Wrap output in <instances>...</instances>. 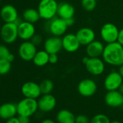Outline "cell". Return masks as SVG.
I'll return each mask as SVG.
<instances>
[{
  "instance_id": "obj_7",
  "label": "cell",
  "mask_w": 123,
  "mask_h": 123,
  "mask_svg": "<svg viewBox=\"0 0 123 123\" xmlns=\"http://www.w3.org/2000/svg\"><path fill=\"white\" fill-rule=\"evenodd\" d=\"M105 62L100 57H88L84 64L88 73L94 76H98L104 73L105 70Z\"/></svg>"
},
{
  "instance_id": "obj_22",
  "label": "cell",
  "mask_w": 123,
  "mask_h": 123,
  "mask_svg": "<svg viewBox=\"0 0 123 123\" xmlns=\"http://www.w3.org/2000/svg\"><path fill=\"white\" fill-rule=\"evenodd\" d=\"M76 116L71 111L62 109L56 114V121L57 123H75Z\"/></svg>"
},
{
  "instance_id": "obj_15",
  "label": "cell",
  "mask_w": 123,
  "mask_h": 123,
  "mask_svg": "<svg viewBox=\"0 0 123 123\" xmlns=\"http://www.w3.org/2000/svg\"><path fill=\"white\" fill-rule=\"evenodd\" d=\"M18 37L23 41H30L36 34V28L33 23L22 21L18 25Z\"/></svg>"
},
{
  "instance_id": "obj_39",
  "label": "cell",
  "mask_w": 123,
  "mask_h": 123,
  "mask_svg": "<svg viewBox=\"0 0 123 123\" xmlns=\"http://www.w3.org/2000/svg\"><path fill=\"white\" fill-rule=\"evenodd\" d=\"M119 73V74L122 75V77L123 78V65H122L121 66H119V71H118Z\"/></svg>"
},
{
  "instance_id": "obj_28",
  "label": "cell",
  "mask_w": 123,
  "mask_h": 123,
  "mask_svg": "<svg viewBox=\"0 0 123 123\" xmlns=\"http://www.w3.org/2000/svg\"><path fill=\"white\" fill-rule=\"evenodd\" d=\"M96 0H81L82 7L88 12L94 10L96 7Z\"/></svg>"
},
{
  "instance_id": "obj_11",
  "label": "cell",
  "mask_w": 123,
  "mask_h": 123,
  "mask_svg": "<svg viewBox=\"0 0 123 123\" xmlns=\"http://www.w3.org/2000/svg\"><path fill=\"white\" fill-rule=\"evenodd\" d=\"M122 83L123 78L119 73L117 71H111L104 78V87L107 91H115L119 89Z\"/></svg>"
},
{
  "instance_id": "obj_12",
  "label": "cell",
  "mask_w": 123,
  "mask_h": 123,
  "mask_svg": "<svg viewBox=\"0 0 123 123\" xmlns=\"http://www.w3.org/2000/svg\"><path fill=\"white\" fill-rule=\"evenodd\" d=\"M21 93L24 97L38 99L41 95L40 86L33 81H28L23 83L21 87Z\"/></svg>"
},
{
  "instance_id": "obj_14",
  "label": "cell",
  "mask_w": 123,
  "mask_h": 123,
  "mask_svg": "<svg viewBox=\"0 0 123 123\" xmlns=\"http://www.w3.org/2000/svg\"><path fill=\"white\" fill-rule=\"evenodd\" d=\"M43 48L46 51L50 54H58L62 49V41L59 36H50L43 43Z\"/></svg>"
},
{
  "instance_id": "obj_9",
  "label": "cell",
  "mask_w": 123,
  "mask_h": 123,
  "mask_svg": "<svg viewBox=\"0 0 123 123\" xmlns=\"http://www.w3.org/2000/svg\"><path fill=\"white\" fill-rule=\"evenodd\" d=\"M37 52V48L31 41H25L18 48V54L21 59L29 62L32 61Z\"/></svg>"
},
{
  "instance_id": "obj_6",
  "label": "cell",
  "mask_w": 123,
  "mask_h": 123,
  "mask_svg": "<svg viewBox=\"0 0 123 123\" xmlns=\"http://www.w3.org/2000/svg\"><path fill=\"white\" fill-rule=\"evenodd\" d=\"M119 28L111 23H107L102 25L100 30V36L103 41L106 43H110L117 41Z\"/></svg>"
},
{
  "instance_id": "obj_18",
  "label": "cell",
  "mask_w": 123,
  "mask_h": 123,
  "mask_svg": "<svg viewBox=\"0 0 123 123\" xmlns=\"http://www.w3.org/2000/svg\"><path fill=\"white\" fill-rule=\"evenodd\" d=\"M0 17L4 23H15L19 18L17 9L11 5H6L2 7Z\"/></svg>"
},
{
  "instance_id": "obj_8",
  "label": "cell",
  "mask_w": 123,
  "mask_h": 123,
  "mask_svg": "<svg viewBox=\"0 0 123 123\" xmlns=\"http://www.w3.org/2000/svg\"><path fill=\"white\" fill-rule=\"evenodd\" d=\"M78 92L83 97H91L97 91L96 83L91 78H85L80 80L78 85Z\"/></svg>"
},
{
  "instance_id": "obj_23",
  "label": "cell",
  "mask_w": 123,
  "mask_h": 123,
  "mask_svg": "<svg viewBox=\"0 0 123 123\" xmlns=\"http://www.w3.org/2000/svg\"><path fill=\"white\" fill-rule=\"evenodd\" d=\"M33 64L37 67H43L49 63V54L43 50L37 51L33 59Z\"/></svg>"
},
{
  "instance_id": "obj_16",
  "label": "cell",
  "mask_w": 123,
  "mask_h": 123,
  "mask_svg": "<svg viewBox=\"0 0 123 123\" xmlns=\"http://www.w3.org/2000/svg\"><path fill=\"white\" fill-rule=\"evenodd\" d=\"M106 104L111 108H118L123 105V95L118 91H109L104 96Z\"/></svg>"
},
{
  "instance_id": "obj_35",
  "label": "cell",
  "mask_w": 123,
  "mask_h": 123,
  "mask_svg": "<svg viewBox=\"0 0 123 123\" xmlns=\"http://www.w3.org/2000/svg\"><path fill=\"white\" fill-rule=\"evenodd\" d=\"M5 123H20L18 119V117H14L12 118H10L7 120H6Z\"/></svg>"
},
{
  "instance_id": "obj_38",
  "label": "cell",
  "mask_w": 123,
  "mask_h": 123,
  "mask_svg": "<svg viewBox=\"0 0 123 123\" xmlns=\"http://www.w3.org/2000/svg\"><path fill=\"white\" fill-rule=\"evenodd\" d=\"M7 59L9 62H12L15 60V56H14V54H12V53H10V55L8 56V57L7 58Z\"/></svg>"
},
{
  "instance_id": "obj_24",
  "label": "cell",
  "mask_w": 123,
  "mask_h": 123,
  "mask_svg": "<svg viewBox=\"0 0 123 123\" xmlns=\"http://www.w3.org/2000/svg\"><path fill=\"white\" fill-rule=\"evenodd\" d=\"M23 20L34 24L41 19V16L38 10L33 8H28L23 12Z\"/></svg>"
},
{
  "instance_id": "obj_36",
  "label": "cell",
  "mask_w": 123,
  "mask_h": 123,
  "mask_svg": "<svg viewBox=\"0 0 123 123\" xmlns=\"http://www.w3.org/2000/svg\"><path fill=\"white\" fill-rule=\"evenodd\" d=\"M66 23H67V25L68 27H70V26H73L74 24H75V18H70V19H68L65 20Z\"/></svg>"
},
{
  "instance_id": "obj_44",
  "label": "cell",
  "mask_w": 123,
  "mask_h": 123,
  "mask_svg": "<svg viewBox=\"0 0 123 123\" xmlns=\"http://www.w3.org/2000/svg\"><path fill=\"white\" fill-rule=\"evenodd\" d=\"M1 1H2V0H0V2H1Z\"/></svg>"
},
{
  "instance_id": "obj_30",
  "label": "cell",
  "mask_w": 123,
  "mask_h": 123,
  "mask_svg": "<svg viewBox=\"0 0 123 123\" xmlns=\"http://www.w3.org/2000/svg\"><path fill=\"white\" fill-rule=\"evenodd\" d=\"M91 119L85 114H78L75 118V123H90Z\"/></svg>"
},
{
  "instance_id": "obj_4",
  "label": "cell",
  "mask_w": 123,
  "mask_h": 123,
  "mask_svg": "<svg viewBox=\"0 0 123 123\" xmlns=\"http://www.w3.org/2000/svg\"><path fill=\"white\" fill-rule=\"evenodd\" d=\"M68 28L65 20L62 19L59 17H55L53 19L48 20L46 25V31L54 36H63Z\"/></svg>"
},
{
  "instance_id": "obj_21",
  "label": "cell",
  "mask_w": 123,
  "mask_h": 123,
  "mask_svg": "<svg viewBox=\"0 0 123 123\" xmlns=\"http://www.w3.org/2000/svg\"><path fill=\"white\" fill-rule=\"evenodd\" d=\"M75 9L73 5L68 2H61L59 4L57 10V16L63 20H68L74 18Z\"/></svg>"
},
{
  "instance_id": "obj_3",
  "label": "cell",
  "mask_w": 123,
  "mask_h": 123,
  "mask_svg": "<svg viewBox=\"0 0 123 123\" xmlns=\"http://www.w3.org/2000/svg\"><path fill=\"white\" fill-rule=\"evenodd\" d=\"M18 115L32 117L38 110V101L35 98L24 97L17 104Z\"/></svg>"
},
{
  "instance_id": "obj_25",
  "label": "cell",
  "mask_w": 123,
  "mask_h": 123,
  "mask_svg": "<svg viewBox=\"0 0 123 123\" xmlns=\"http://www.w3.org/2000/svg\"><path fill=\"white\" fill-rule=\"evenodd\" d=\"M40 88L42 94H49L51 93L54 90V83L50 79H44L40 83Z\"/></svg>"
},
{
  "instance_id": "obj_33",
  "label": "cell",
  "mask_w": 123,
  "mask_h": 123,
  "mask_svg": "<svg viewBox=\"0 0 123 123\" xmlns=\"http://www.w3.org/2000/svg\"><path fill=\"white\" fill-rule=\"evenodd\" d=\"M18 119L20 123H30L31 117L27 116H18Z\"/></svg>"
},
{
  "instance_id": "obj_13",
  "label": "cell",
  "mask_w": 123,
  "mask_h": 123,
  "mask_svg": "<svg viewBox=\"0 0 123 123\" xmlns=\"http://www.w3.org/2000/svg\"><path fill=\"white\" fill-rule=\"evenodd\" d=\"M62 41L63 49L70 53L77 51L81 46L76 35L74 33L65 34L62 38Z\"/></svg>"
},
{
  "instance_id": "obj_42",
  "label": "cell",
  "mask_w": 123,
  "mask_h": 123,
  "mask_svg": "<svg viewBox=\"0 0 123 123\" xmlns=\"http://www.w3.org/2000/svg\"><path fill=\"white\" fill-rule=\"evenodd\" d=\"M0 123H2V119L0 118Z\"/></svg>"
},
{
  "instance_id": "obj_1",
  "label": "cell",
  "mask_w": 123,
  "mask_h": 123,
  "mask_svg": "<svg viewBox=\"0 0 123 123\" xmlns=\"http://www.w3.org/2000/svg\"><path fill=\"white\" fill-rule=\"evenodd\" d=\"M101 57L107 65L114 67L121 66L123 65V45L117 41L106 43Z\"/></svg>"
},
{
  "instance_id": "obj_41",
  "label": "cell",
  "mask_w": 123,
  "mask_h": 123,
  "mask_svg": "<svg viewBox=\"0 0 123 123\" xmlns=\"http://www.w3.org/2000/svg\"><path fill=\"white\" fill-rule=\"evenodd\" d=\"M111 123H122V122H119V121L114 120V121H112V122H111Z\"/></svg>"
},
{
  "instance_id": "obj_32",
  "label": "cell",
  "mask_w": 123,
  "mask_h": 123,
  "mask_svg": "<svg viewBox=\"0 0 123 123\" xmlns=\"http://www.w3.org/2000/svg\"><path fill=\"white\" fill-rule=\"evenodd\" d=\"M59 60L58 54H49V63L54 65L56 64Z\"/></svg>"
},
{
  "instance_id": "obj_27",
  "label": "cell",
  "mask_w": 123,
  "mask_h": 123,
  "mask_svg": "<svg viewBox=\"0 0 123 123\" xmlns=\"http://www.w3.org/2000/svg\"><path fill=\"white\" fill-rule=\"evenodd\" d=\"M11 70V62L6 59H0V75L7 74Z\"/></svg>"
},
{
  "instance_id": "obj_2",
  "label": "cell",
  "mask_w": 123,
  "mask_h": 123,
  "mask_svg": "<svg viewBox=\"0 0 123 123\" xmlns=\"http://www.w3.org/2000/svg\"><path fill=\"white\" fill-rule=\"evenodd\" d=\"M59 4L56 0H41L38 5V11L41 18L50 20L57 15Z\"/></svg>"
},
{
  "instance_id": "obj_19",
  "label": "cell",
  "mask_w": 123,
  "mask_h": 123,
  "mask_svg": "<svg viewBox=\"0 0 123 123\" xmlns=\"http://www.w3.org/2000/svg\"><path fill=\"white\" fill-rule=\"evenodd\" d=\"M18 115L17 104L12 102H7L0 105V118L7 120Z\"/></svg>"
},
{
  "instance_id": "obj_26",
  "label": "cell",
  "mask_w": 123,
  "mask_h": 123,
  "mask_svg": "<svg viewBox=\"0 0 123 123\" xmlns=\"http://www.w3.org/2000/svg\"><path fill=\"white\" fill-rule=\"evenodd\" d=\"M90 123H111L109 117L104 114H96L91 119Z\"/></svg>"
},
{
  "instance_id": "obj_43",
  "label": "cell",
  "mask_w": 123,
  "mask_h": 123,
  "mask_svg": "<svg viewBox=\"0 0 123 123\" xmlns=\"http://www.w3.org/2000/svg\"><path fill=\"white\" fill-rule=\"evenodd\" d=\"M1 27H2V26H1V25H0V30H1Z\"/></svg>"
},
{
  "instance_id": "obj_40",
  "label": "cell",
  "mask_w": 123,
  "mask_h": 123,
  "mask_svg": "<svg viewBox=\"0 0 123 123\" xmlns=\"http://www.w3.org/2000/svg\"><path fill=\"white\" fill-rule=\"evenodd\" d=\"M118 91L123 95V83L121 84V86H119V89H118Z\"/></svg>"
},
{
  "instance_id": "obj_45",
  "label": "cell",
  "mask_w": 123,
  "mask_h": 123,
  "mask_svg": "<svg viewBox=\"0 0 123 123\" xmlns=\"http://www.w3.org/2000/svg\"><path fill=\"white\" fill-rule=\"evenodd\" d=\"M122 106H123V105H122Z\"/></svg>"
},
{
  "instance_id": "obj_31",
  "label": "cell",
  "mask_w": 123,
  "mask_h": 123,
  "mask_svg": "<svg viewBox=\"0 0 123 123\" xmlns=\"http://www.w3.org/2000/svg\"><path fill=\"white\" fill-rule=\"evenodd\" d=\"M30 41H31L33 44H35V45L37 46L40 45V44L42 43L43 38H42L41 36H40V35H38V34H35V35L32 37V38H31Z\"/></svg>"
},
{
  "instance_id": "obj_10",
  "label": "cell",
  "mask_w": 123,
  "mask_h": 123,
  "mask_svg": "<svg viewBox=\"0 0 123 123\" xmlns=\"http://www.w3.org/2000/svg\"><path fill=\"white\" fill-rule=\"evenodd\" d=\"M37 101L38 110L43 113L53 111L56 106V99L51 93L42 94Z\"/></svg>"
},
{
  "instance_id": "obj_20",
  "label": "cell",
  "mask_w": 123,
  "mask_h": 123,
  "mask_svg": "<svg viewBox=\"0 0 123 123\" xmlns=\"http://www.w3.org/2000/svg\"><path fill=\"white\" fill-rule=\"evenodd\" d=\"M105 46L99 41L94 40L86 46V53L88 57H101L102 56Z\"/></svg>"
},
{
  "instance_id": "obj_37",
  "label": "cell",
  "mask_w": 123,
  "mask_h": 123,
  "mask_svg": "<svg viewBox=\"0 0 123 123\" xmlns=\"http://www.w3.org/2000/svg\"><path fill=\"white\" fill-rule=\"evenodd\" d=\"M41 123H57L56 121H54L51 119H49V118H46V119H43Z\"/></svg>"
},
{
  "instance_id": "obj_5",
  "label": "cell",
  "mask_w": 123,
  "mask_h": 123,
  "mask_svg": "<svg viewBox=\"0 0 123 123\" xmlns=\"http://www.w3.org/2000/svg\"><path fill=\"white\" fill-rule=\"evenodd\" d=\"M0 36L6 43H13L18 39V25L15 23H5L0 30Z\"/></svg>"
},
{
  "instance_id": "obj_17",
  "label": "cell",
  "mask_w": 123,
  "mask_h": 123,
  "mask_svg": "<svg viewBox=\"0 0 123 123\" xmlns=\"http://www.w3.org/2000/svg\"><path fill=\"white\" fill-rule=\"evenodd\" d=\"M80 43L83 46H87L94 40H96V33L94 31L88 27L80 28L75 33Z\"/></svg>"
},
{
  "instance_id": "obj_29",
  "label": "cell",
  "mask_w": 123,
  "mask_h": 123,
  "mask_svg": "<svg viewBox=\"0 0 123 123\" xmlns=\"http://www.w3.org/2000/svg\"><path fill=\"white\" fill-rule=\"evenodd\" d=\"M10 53V51L5 45H0V59H7Z\"/></svg>"
},
{
  "instance_id": "obj_34",
  "label": "cell",
  "mask_w": 123,
  "mask_h": 123,
  "mask_svg": "<svg viewBox=\"0 0 123 123\" xmlns=\"http://www.w3.org/2000/svg\"><path fill=\"white\" fill-rule=\"evenodd\" d=\"M117 42H119L120 44L123 45V28L120 29L119 31L118 38H117Z\"/></svg>"
}]
</instances>
